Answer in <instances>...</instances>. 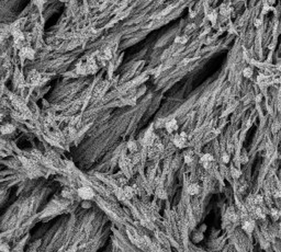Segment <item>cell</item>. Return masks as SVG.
Wrapping results in <instances>:
<instances>
[{"label":"cell","mask_w":281,"mask_h":252,"mask_svg":"<svg viewBox=\"0 0 281 252\" xmlns=\"http://www.w3.org/2000/svg\"><path fill=\"white\" fill-rule=\"evenodd\" d=\"M188 193L190 195H197L200 193V186L197 184V183H192L190 185L188 186Z\"/></svg>","instance_id":"obj_9"},{"label":"cell","mask_w":281,"mask_h":252,"mask_svg":"<svg viewBox=\"0 0 281 252\" xmlns=\"http://www.w3.org/2000/svg\"><path fill=\"white\" fill-rule=\"evenodd\" d=\"M228 12H230V9H228V7H227L226 5H223L222 7H221V13H222L223 16H227Z\"/></svg>","instance_id":"obj_18"},{"label":"cell","mask_w":281,"mask_h":252,"mask_svg":"<svg viewBox=\"0 0 281 252\" xmlns=\"http://www.w3.org/2000/svg\"><path fill=\"white\" fill-rule=\"evenodd\" d=\"M21 56L25 57V58H29V59H33L34 50L32 48H30V47L24 46L23 48H21Z\"/></svg>","instance_id":"obj_8"},{"label":"cell","mask_w":281,"mask_h":252,"mask_svg":"<svg viewBox=\"0 0 281 252\" xmlns=\"http://www.w3.org/2000/svg\"><path fill=\"white\" fill-rule=\"evenodd\" d=\"M243 228L247 232H252L254 229V221L253 220H245L244 224H243Z\"/></svg>","instance_id":"obj_12"},{"label":"cell","mask_w":281,"mask_h":252,"mask_svg":"<svg viewBox=\"0 0 281 252\" xmlns=\"http://www.w3.org/2000/svg\"><path fill=\"white\" fill-rule=\"evenodd\" d=\"M232 174H233V176H234V178H238V176H239V174H241V172H239L238 170H236V169H234V168H233V169H232Z\"/></svg>","instance_id":"obj_20"},{"label":"cell","mask_w":281,"mask_h":252,"mask_svg":"<svg viewBox=\"0 0 281 252\" xmlns=\"http://www.w3.org/2000/svg\"><path fill=\"white\" fill-rule=\"evenodd\" d=\"M107 86H108V83H107L105 81H100L99 83L96 86L94 92H92V97H94V99L101 98V97L103 95V93L105 92V90H107Z\"/></svg>","instance_id":"obj_3"},{"label":"cell","mask_w":281,"mask_h":252,"mask_svg":"<svg viewBox=\"0 0 281 252\" xmlns=\"http://www.w3.org/2000/svg\"><path fill=\"white\" fill-rule=\"evenodd\" d=\"M206 16H208V18H209L210 21L213 22V23H215V21H216V18H217V14H216V12H215V11H213L212 9H211V10H209L208 12H206Z\"/></svg>","instance_id":"obj_15"},{"label":"cell","mask_w":281,"mask_h":252,"mask_svg":"<svg viewBox=\"0 0 281 252\" xmlns=\"http://www.w3.org/2000/svg\"><path fill=\"white\" fill-rule=\"evenodd\" d=\"M222 160H223V162L227 163V162L230 161V156H228L227 153H224V155H223V157H222Z\"/></svg>","instance_id":"obj_21"},{"label":"cell","mask_w":281,"mask_h":252,"mask_svg":"<svg viewBox=\"0 0 281 252\" xmlns=\"http://www.w3.org/2000/svg\"><path fill=\"white\" fill-rule=\"evenodd\" d=\"M165 127L168 133H174L178 129V123L176 120H170L165 124Z\"/></svg>","instance_id":"obj_7"},{"label":"cell","mask_w":281,"mask_h":252,"mask_svg":"<svg viewBox=\"0 0 281 252\" xmlns=\"http://www.w3.org/2000/svg\"><path fill=\"white\" fill-rule=\"evenodd\" d=\"M186 140H187V134H186V133L178 134V135H176V136L174 137V144H175L178 148L185 147Z\"/></svg>","instance_id":"obj_4"},{"label":"cell","mask_w":281,"mask_h":252,"mask_svg":"<svg viewBox=\"0 0 281 252\" xmlns=\"http://www.w3.org/2000/svg\"><path fill=\"white\" fill-rule=\"evenodd\" d=\"M14 131V126L12 124H6V125H2L1 127V133L2 134H9Z\"/></svg>","instance_id":"obj_13"},{"label":"cell","mask_w":281,"mask_h":252,"mask_svg":"<svg viewBox=\"0 0 281 252\" xmlns=\"http://www.w3.org/2000/svg\"><path fill=\"white\" fill-rule=\"evenodd\" d=\"M176 43H179V44H186L188 41V37L187 36H185V35H182V36H178V37H176Z\"/></svg>","instance_id":"obj_16"},{"label":"cell","mask_w":281,"mask_h":252,"mask_svg":"<svg viewBox=\"0 0 281 252\" xmlns=\"http://www.w3.org/2000/svg\"><path fill=\"white\" fill-rule=\"evenodd\" d=\"M255 22H256V23H255L256 27H260V25H261V21H260V20H256Z\"/></svg>","instance_id":"obj_23"},{"label":"cell","mask_w":281,"mask_h":252,"mask_svg":"<svg viewBox=\"0 0 281 252\" xmlns=\"http://www.w3.org/2000/svg\"><path fill=\"white\" fill-rule=\"evenodd\" d=\"M1 251H2V252H9V246H7V245H2V246H1Z\"/></svg>","instance_id":"obj_22"},{"label":"cell","mask_w":281,"mask_h":252,"mask_svg":"<svg viewBox=\"0 0 281 252\" xmlns=\"http://www.w3.org/2000/svg\"><path fill=\"white\" fill-rule=\"evenodd\" d=\"M127 149H129L131 153H135V151L137 150V144H136V142L130 140V142H127Z\"/></svg>","instance_id":"obj_14"},{"label":"cell","mask_w":281,"mask_h":252,"mask_svg":"<svg viewBox=\"0 0 281 252\" xmlns=\"http://www.w3.org/2000/svg\"><path fill=\"white\" fill-rule=\"evenodd\" d=\"M28 82L30 84H38L41 82V75L36 70H31L28 75Z\"/></svg>","instance_id":"obj_5"},{"label":"cell","mask_w":281,"mask_h":252,"mask_svg":"<svg viewBox=\"0 0 281 252\" xmlns=\"http://www.w3.org/2000/svg\"><path fill=\"white\" fill-rule=\"evenodd\" d=\"M123 191H124V194H125V196H126V198L129 200V198H132V196L134 195V193H135V191H134V189H133L132 186H124L123 187Z\"/></svg>","instance_id":"obj_11"},{"label":"cell","mask_w":281,"mask_h":252,"mask_svg":"<svg viewBox=\"0 0 281 252\" xmlns=\"http://www.w3.org/2000/svg\"><path fill=\"white\" fill-rule=\"evenodd\" d=\"M163 150H164V146H163V144H161L159 140H157V139H156V140L154 142V144L149 146L148 157H149V158H156L158 155H160V153H163Z\"/></svg>","instance_id":"obj_1"},{"label":"cell","mask_w":281,"mask_h":252,"mask_svg":"<svg viewBox=\"0 0 281 252\" xmlns=\"http://www.w3.org/2000/svg\"><path fill=\"white\" fill-rule=\"evenodd\" d=\"M78 195L81 197L83 200H92L94 196V192L91 187L89 186H81L78 189Z\"/></svg>","instance_id":"obj_2"},{"label":"cell","mask_w":281,"mask_h":252,"mask_svg":"<svg viewBox=\"0 0 281 252\" xmlns=\"http://www.w3.org/2000/svg\"><path fill=\"white\" fill-rule=\"evenodd\" d=\"M157 195H158V197H160V198H166V197H167V195H166V193H165V190H164L163 187H158V189H157Z\"/></svg>","instance_id":"obj_17"},{"label":"cell","mask_w":281,"mask_h":252,"mask_svg":"<svg viewBox=\"0 0 281 252\" xmlns=\"http://www.w3.org/2000/svg\"><path fill=\"white\" fill-rule=\"evenodd\" d=\"M183 159H185V162L186 163H191L193 161V159H194V153H193V151H191V150H187L186 153H183Z\"/></svg>","instance_id":"obj_10"},{"label":"cell","mask_w":281,"mask_h":252,"mask_svg":"<svg viewBox=\"0 0 281 252\" xmlns=\"http://www.w3.org/2000/svg\"><path fill=\"white\" fill-rule=\"evenodd\" d=\"M253 75V70L250 69V68H246L245 70H244V76L245 77H250Z\"/></svg>","instance_id":"obj_19"},{"label":"cell","mask_w":281,"mask_h":252,"mask_svg":"<svg viewBox=\"0 0 281 252\" xmlns=\"http://www.w3.org/2000/svg\"><path fill=\"white\" fill-rule=\"evenodd\" d=\"M214 161V158L211 153H205L201 157V163L203 166V168L205 170L210 169V167L212 166V162Z\"/></svg>","instance_id":"obj_6"}]
</instances>
